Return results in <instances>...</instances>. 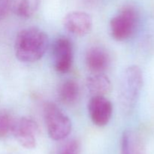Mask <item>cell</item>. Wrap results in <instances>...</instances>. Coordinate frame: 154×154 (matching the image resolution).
<instances>
[{
	"mask_svg": "<svg viewBox=\"0 0 154 154\" xmlns=\"http://www.w3.org/2000/svg\"><path fill=\"white\" fill-rule=\"evenodd\" d=\"M48 36L42 29L29 27L19 32L15 38L16 58L22 63H34L41 60L48 47Z\"/></svg>",
	"mask_w": 154,
	"mask_h": 154,
	"instance_id": "cell-1",
	"label": "cell"
},
{
	"mask_svg": "<svg viewBox=\"0 0 154 154\" xmlns=\"http://www.w3.org/2000/svg\"><path fill=\"white\" fill-rule=\"evenodd\" d=\"M73 46L67 38H59L53 46V60L57 72L65 74L69 72L73 63Z\"/></svg>",
	"mask_w": 154,
	"mask_h": 154,
	"instance_id": "cell-6",
	"label": "cell"
},
{
	"mask_svg": "<svg viewBox=\"0 0 154 154\" xmlns=\"http://www.w3.org/2000/svg\"><path fill=\"white\" fill-rule=\"evenodd\" d=\"M59 154H80V144L76 140H72L66 143Z\"/></svg>",
	"mask_w": 154,
	"mask_h": 154,
	"instance_id": "cell-15",
	"label": "cell"
},
{
	"mask_svg": "<svg viewBox=\"0 0 154 154\" xmlns=\"http://www.w3.org/2000/svg\"><path fill=\"white\" fill-rule=\"evenodd\" d=\"M12 0H0V20L4 19L11 8Z\"/></svg>",
	"mask_w": 154,
	"mask_h": 154,
	"instance_id": "cell-16",
	"label": "cell"
},
{
	"mask_svg": "<svg viewBox=\"0 0 154 154\" xmlns=\"http://www.w3.org/2000/svg\"><path fill=\"white\" fill-rule=\"evenodd\" d=\"M88 112L93 124L102 127L106 126L111 120L112 104L105 96H92L88 103Z\"/></svg>",
	"mask_w": 154,
	"mask_h": 154,
	"instance_id": "cell-7",
	"label": "cell"
},
{
	"mask_svg": "<svg viewBox=\"0 0 154 154\" xmlns=\"http://www.w3.org/2000/svg\"><path fill=\"white\" fill-rule=\"evenodd\" d=\"M86 65L92 74L104 73L110 65V57L105 49L92 47L86 54Z\"/></svg>",
	"mask_w": 154,
	"mask_h": 154,
	"instance_id": "cell-9",
	"label": "cell"
},
{
	"mask_svg": "<svg viewBox=\"0 0 154 154\" xmlns=\"http://www.w3.org/2000/svg\"><path fill=\"white\" fill-rule=\"evenodd\" d=\"M143 83L142 71L138 66H129L123 72L119 87L118 99L120 109L125 115L132 113L135 108Z\"/></svg>",
	"mask_w": 154,
	"mask_h": 154,
	"instance_id": "cell-2",
	"label": "cell"
},
{
	"mask_svg": "<svg viewBox=\"0 0 154 154\" xmlns=\"http://www.w3.org/2000/svg\"><path fill=\"white\" fill-rule=\"evenodd\" d=\"M139 21V14L135 7H123L110 22L112 37L119 42L128 40L135 33Z\"/></svg>",
	"mask_w": 154,
	"mask_h": 154,
	"instance_id": "cell-3",
	"label": "cell"
},
{
	"mask_svg": "<svg viewBox=\"0 0 154 154\" xmlns=\"http://www.w3.org/2000/svg\"><path fill=\"white\" fill-rule=\"evenodd\" d=\"M15 119L6 110H0V139L11 134Z\"/></svg>",
	"mask_w": 154,
	"mask_h": 154,
	"instance_id": "cell-14",
	"label": "cell"
},
{
	"mask_svg": "<svg viewBox=\"0 0 154 154\" xmlns=\"http://www.w3.org/2000/svg\"><path fill=\"white\" fill-rule=\"evenodd\" d=\"M40 2L41 0H12L11 8L17 17L29 19L37 11Z\"/></svg>",
	"mask_w": 154,
	"mask_h": 154,
	"instance_id": "cell-12",
	"label": "cell"
},
{
	"mask_svg": "<svg viewBox=\"0 0 154 154\" xmlns=\"http://www.w3.org/2000/svg\"><path fill=\"white\" fill-rule=\"evenodd\" d=\"M44 116L48 134L51 139L61 141L69 136L72 131V121L56 104L52 102L46 104Z\"/></svg>",
	"mask_w": 154,
	"mask_h": 154,
	"instance_id": "cell-4",
	"label": "cell"
},
{
	"mask_svg": "<svg viewBox=\"0 0 154 154\" xmlns=\"http://www.w3.org/2000/svg\"><path fill=\"white\" fill-rule=\"evenodd\" d=\"M64 28L71 34L84 36L88 34L93 26V20L90 14L83 11H72L63 19Z\"/></svg>",
	"mask_w": 154,
	"mask_h": 154,
	"instance_id": "cell-8",
	"label": "cell"
},
{
	"mask_svg": "<svg viewBox=\"0 0 154 154\" xmlns=\"http://www.w3.org/2000/svg\"><path fill=\"white\" fill-rule=\"evenodd\" d=\"M86 85L92 96H105L111 90V81L104 73L92 74L87 78Z\"/></svg>",
	"mask_w": 154,
	"mask_h": 154,
	"instance_id": "cell-11",
	"label": "cell"
},
{
	"mask_svg": "<svg viewBox=\"0 0 154 154\" xmlns=\"http://www.w3.org/2000/svg\"><path fill=\"white\" fill-rule=\"evenodd\" d=\"M38 133V126L33 119L27 117L15 119L11 135L24 148L35 147Z\"/></svg>",
	"mask_w": 154,
	"mask_h": 154,
	"instance_id": "cell-5",
	"label": "cell"
},
{
	"mask_svg": "<svg viewBox=\"0 0 154 154\" xmlns=\"http://www.w3.org/2000/svg\"><path fill=\"white\" fill-rule=\"evenodd\" d=\"M80 87L78 82L74 80H67L59 89V98L63 104L72 105L78 100Z\"/></svg>",
	"mask_w": 154,
	"mask_h": 154,
	"instance_id": "cell-13",
	"label": "cell"
},
{
	"mask_svg": "<svg viewBox=\"0 0 154 154\" xmlns=\"http://www.w3.org/2000/svg\"><path fill=\"white\" fill-rule=\"evenodd\" d=\"M120 154H146V146L141 135L133 130L123 132Z\"/></svg>",
	"mask_w": 154,
	"mask_h": 154,
	"instance_id": "cell-10",
	"label": "cell"
}]
</instances>
